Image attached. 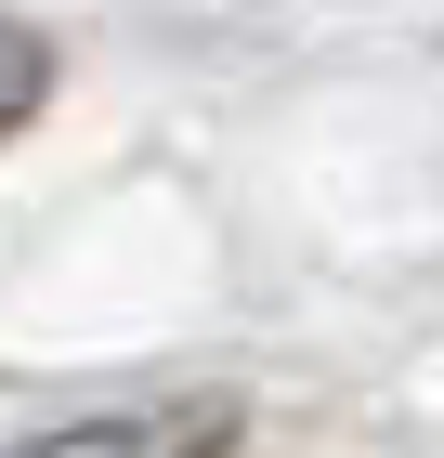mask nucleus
<instances>
[{
	"instance_id": "nucleus-1",
	"label": "nucleus",
	"mask_w": 444,
	"mask_h": 458,
	"mask_svg": "<svg viewBox=\"0 0 444 458\" xmlns=\"http://www.w3.org/2000/svg\"><path fill=\"white\" fill-rule=\"evenodd\" d=\"M236 445V393H144V406H92V420H53L0 458H222Z\"/></svg>"
},
{
	"instance_id": "nucleus-2",
	"label": "nucleus",
	"mask_w": 444,
	"mask_h": 458,
	"mask_svg": "<svg viewBox=\"0 0 444 458\" xmlns=\"http://www.w3.org/2000/svg\"><path fill=\"white\" fill-rule=\"evenodd\" d=\"M39 92H53V39L0 13V131H13V118H39Z\"/></svg>"
}]
</instances>
